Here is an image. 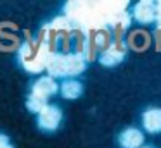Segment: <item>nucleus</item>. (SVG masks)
I'll use <instances>...</instances> for the list:
<instances>
[{
  "instance_id": "0eeeda50",
  "label": "nucleus",
  "mask_w": 161,
  "mask_h": 148,
  "mask_svg": "<svg viewBox=\"0 0 161 148\" xmlns=\"http://www.w3.org/2000/svg\"><path fill=\"white\" fill-rule=\"evenodd\" d=\"M144 136L139 129L135 127H130V129H125L121 134H119V145L123 148H140L142 146Z\"/></svg>"
},
{
  "instance_id": "f03ea898",
  "label": "nucleus",
  "mask_w": 161,
  "mask_h": 148,
  "mask_svg": "<svg viewBox=\"0 0 161 148\" xmlns=\"http://www.w3.org/2000/svg\"><path fill=\"white\" fill-rule=\"evenodd\" d=\"M52 54L54 52L50 50L49 45H45L42 40H36V41H31V43L23 45L19 59H21L23 65L26 67V71L38 72L47 65Z\"/></svg>"
},
{
  "instance_id": "7ed1b4c3",
  "label": "nucleus",
  "mask_w": 161,
  "mask_h": 148,
  "mask_svg": "<svg viewBox=\"0 0 161 148\" xmlns=\"http://www.w3.org/2000/svg\"><path fill=\"white\" fill-rule=\"evenodd\" d=\"M61 120H63V112L56 105H45L38 112V127L47 131V133L56 131L59 127Z\"/></svg>"
},
{
  "instance_id": "20e7f679",
  "label": "nucleus",
  "mask_w": 161,
  "mask_h": 148,
  "mask_svg": "<svg viewBox=\"0 0 161 148\" xmlns=\"http://www.w3.org/2000/svg\"><path fill=\"white\" fill-rule=\"evenodd\" d=\"M125 47L121 45V41H114V43H111L109 47H106V50L101 52V57H99V60H101V64L104 65H116L119 64V62L125 59Z\"/></svg>"
},
{
  "instance_id": "423d86ee",
  "label": "nucleus",
  "mask_w": 161,
  "mask_h": 148,
  "mask_svg": "<svg viewBox=\"0 0 161 148\" xmlns=\"http://www.w3.org/2000/svg\"><path fill=\"white\" fill-rule=\"evenodd\" d=\"M133 16L142 24H149L156 21V2H149V0L139 2L133 9Z\"/></svg>"
},
{
  "instance_id": "f8f14e48",
  "label": "nucleus",
  "mask_w": 161,
  "mask_h": 148,
  "mask_svg": "<svg viewBox=\"0 0 161 148\" xmlns=\"http://www.w3.org/2000/svg\"><path fill=\"white\" fill-rule=\"evenodd\" d=\"M156 19H158V23H159V28H158V29H161V2H156Z\"/></svg>"
},
{
  "instance_id": "1a4fd4ad",
  "label": "nucleus",
  "mask_w": 161,
  "mask_h": 148,
  "mask_svg": "<svg viewBox=\"0 0 161 148\" xmlns=\"http://www.w3.org/2000/svg\"><path fill=\"white\" fill-rule=\"evenodd\" d=\"M61 93H63L64 98L68 100H75L83 93V84L76 79H68L61 84Z\"/></svg>"
},
{
  "instance_id": "9b49d317",
  "label": "nucleus",
  "mask_w": 161,
  "mask_h": 148,
  "mask_svg": "<svg viewBox=\"0 0 161 148\" xmlns=\"http://www.w3.org/2000/svg\"><path fill=\"white\" fill-rule=\"evenodd\" d=\"M0 148H14L12 143L9 141V138L5 134H0Z\"/></svg>"
},
{
  "instance_id": "f257e3e1",
  "label": "nucleus",
  "mask_w": 161,
  "mask_h": 148,
  "mask_svg": "<svg viewBox=\"0 0 161 148\" xmlns=\"http://www.w3.org/2000/svg\"><path fill=\"white\" fill-rule=\"evenodd\" d=\"M45 67L50 72V78L52 76H59V78L73 79V76L85 71L87 60L78 52H71V54H52Z\"/></svg>"
},
{
  "instance_id": "39448f33",
  "label": "nucleus",
  "mask_w": 161,
  "mask_h": 148,
  "mask_svg": "<svg viewBox=\"0 0 161 148\" xmlns=\"http://www.w3.org/2000/svg\"><path fill=\"white\" fill-rule=\"evenodd\" d=\"M56 91H57V83L54 81V78H50V76L40 78L38 81H35V84H33V88H31V95L38 96V98H42V100H47Z\"/></svg>"
},
{
  "instance_id": "9d476101",
  "label": "nucleus",
  "mask_w": 161,
  "mask_h": 148,
  "mask_svg": "<svg viewBox=\"0 0 161 148\" xmlns=\"http://www.w3.org/2000/svg\"><path fill=\"white\" fill-rule=\"evenodd\" d=\"M28 110L30 112H40V110L43 109V107L47 105V100H42V98H38V96H33V95H30V98H28Z\"/></svg>"
},
{
  "instance_id": "6e6552de",
  "label": "nucleus",
  "mask_w": 161,
  "mask_h": 148,
  "mask_svg": "<svg viewBox=\"0 0 161 148\" xmlns=\"http://www.w3.org/2000/svg\"><path fill=\"white\" fill-rule=\"evenodd\" d=\"M142 122L149 133H161V109H149L144 112Z\"/></svg>"
}]
</instances>
